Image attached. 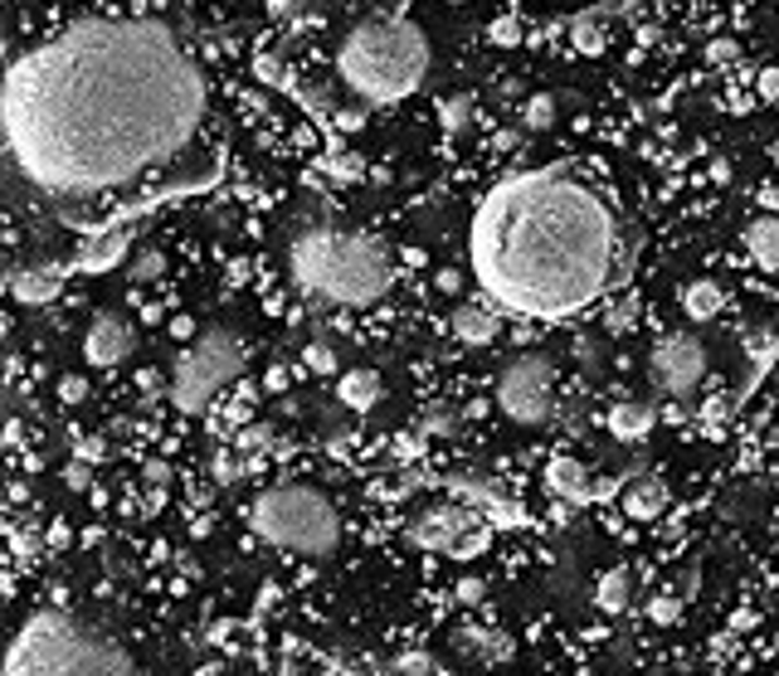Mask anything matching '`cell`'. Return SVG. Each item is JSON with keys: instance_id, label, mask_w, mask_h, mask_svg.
Here are the masks:
<instances>
[{"instance_id": "obj_33", "label": "cell", "mask_w": 779, "mask_h": 676, "mask_svg": "<svg viewBox=\"0 0 779 676\" xmlns=\"http://www.w3.org/2000/svg\"><path fill=\"white\" fill-rule=\"evenodd\" d=\"M88 467H93V463H83V457H74V463H69V472H64V482H69V487H78V492H83V487L93 482V472H88Z\"/></svg>"}, {"instance_id": "obj_30", "label": "cell", "mask_w": 779, "mask_h": 676, "mask_svg": "<svg viewBox=\"0 0 779 676\" xmlns=\"http://www.w3.org/2000/svg\"><path fill=\"white\" fill-rule=\"evenodd\" d=\"M419 429H424V433H439V439H449V433H459V423H453L449 409H434V414H424Z\"/></svg>"}, {"instance_id": "obj_15", "label": "cell", "mask_w": 779, "mask_h": 676, "mask_svg": "<svg viewBox=\"0 0 779 676\" xmlns=\"http://www.w3.org/2000/svg\"><path fill=\"white\" fill-rule=\"evenodd\" d=\"M619 502H623V512H629L633 521H653V516H662V512H668L672 492H668V482H662V477L638 472L633 482H623Z\"/></svg>"}, {"instance_id": "obj_12", "label": "cell", "mask_w": 779, "mask_h": 676, "mask_svg": "<svg viewBox=\"0 0 779 676\" xmlns=\"http://www.w3.org/2000/svg\"><path fill=\"white\" fill-rule=\"evenodd\" d=\"M443 487L449 492H459L467 506H477L483 516H492V521H512V526H526V512L522 502H512V496L502 492V487L483 482V477H443Z\"/></svg>"}, {"instance_id": "obj_39", "label": "cell", "mask_w": 779, "mask_h": 676, "mask_svg": "<svg viewBox=\"0 0 779 676\" xmlns=\"http://www.w3.org/2000/svg\"><path fill=\"white\" fill-rule=\"evenodd\" d=\"M83 394H88V384L83 380H64V400H83Z\"/></svg>"}, {"instance_id": "obj_26", "label": "cell", "mask_w": 779, "mask_h": 676, "mask_svg": "<svg viewBox=\"0 0 779 676\" xmlns=\"http://www.w3.org/2000/svg\"><path fill=\"white\" fill-rule=\"evenodd\" d=\"M522 118H526V127H536V132L550 127V122H556V98H532Z\"/></svg>"}, {"instance_id": "obj_16", "label": "cell", "mask_w": 779, "mask_h": 676, "mask_svg": "<svg viewBox=\"0 0 779 676\" xmlns=\"http://www.w3.org/2000/svg\"><path fill=\"white\" fill-rule=\"evenodd\" d=\"M59 293H64V273L59 268H15L10 273V297L20 307H49V302H59Z\"/></svg>"}, {"instance_id": "obj_18", "label": "cell", "mask_w": 779, "mask_h": 676, "mask_svg": "<svg viewBox=\"0 0 779 676\" xmlns=\"http://www.w3.org/2000/svg\"><path fill=\"white\" fill-rule=\"evenodd\" d=\"M653 423H658V409H653V404L623 400V404H614V409H609V433H614V439H623V443L648 439Z\"/></svg>"}, {"instance_id": "obj_1", "label": "cell", "mask_w": 779, "mask_h": 676, "mask_svg": "<svg viewBox=\"0 0 779 676\" xmlns=\"http://www.w3.org/2000/svg\"><path fill=\"white\" fill-rule=\"evenodd\" d=\"M0 127L15 185L83 234L220 175L210 83L147 15H88L10 54Z\"/></svg>"}, {"instance_id": "obj_3", "label": "cell", "mask_w": 779, "mask_h": 676, "mask_svg": "<svg viewBox=\"0 0 779 676\" xmlns=\"http://www.w3.org/2000/svg\"><path fill=\"white\" fill-rule=\"evenodd\" d=\"M288 273L297 293L321 307H370L390 293L394 258L366 229L303 224L288 244Z\"/></svg>"}, {"instance_id": "obj_10", "label": "cell", "mask_w": 779, "mask_h": 676, "mask_svg": "<svg viewBox=\"0 0 779 676\" xmlns=\"http://www.w3.org/2000/svg\"><path fill=\"white\" fill-rule=\"evenodd\" d=\"M648 370H653V384H658L672 404H692L702 394V380H706V351H702V341L687 336V331H668V336L653 346Z\"/></svg>"}, {"instance_id": "obj_6", "label": "cell", "mask_w": 779, "mask_h": 676, "mask_svg": "<svg viewBox=\"0 0 779 676\" xmlns=\"http://www.w3.org/2000/svg\"><path fill=\"white\" fill-rule=\"evenodd\" d=\"M248 526H254L258 540L303 560H327L341 545V516L331 506V496L303 482L258 492L254 506H248Z\"/></svg>"}, {"instance_id": "obj_32", "label": "cell", "mask_w": 779, "mask_h": 676, "mask_svg": "<svg viewBox=\"0 0 779 676\" xmlns=\"http://www.w3.org/2000/svg\"><path fill=\"white\" fill-rule=\"evenodd\" d=\"M483 594H487V585L477 575H463L459 579V603H483Z\"/></svg>"}, {"instance_id": "obj_13", "label": "cell", "mask_w": 779, "mask_h": 676, "mask_svg": "<svg viewBox=\"0 0 779 676\" xmlns=\"http://www.w3.org/2000/svg\"><path fill=\"white\" fill-rule=\"evenodd\" d=\"M127 248H132V224H108L98 234H83L74 268L78 273H108V268H118L127 258Z\"/></svg>"}, {"instance_id": "obj_36", "label": "cell", "mask_w": 779, "mask_h": 676, "mask_svg": "<svg viewBox=\"0 0 779 676\" xmlns=\"http://www.w3.org/2000/svg\"><path fill=\"white\" fill-rule=\"evenodd\" d=\"M78 457H83V463H98V457H102V439H83L78 443Z\"/></svg>"}, {"instance_id": "obj_24", "label": "cell", "mask_w": 779, "mask_h": 676, "mask_svg": "<svg viewBox=\"0 0 779 676\" xmlns=\"http://www.w3.org/2000/svg\"><path fill=\"white\" fill-rule=\"evenodd\" d=\"M210 472H215V482H220V487H234V482H244V472H248V463H244V448H234V453H215Z\"/></svg>"}, {"instance_id": "obj_19", "label": "cell", "mask_w": 779, "mask_h": 676, "mask_svg": "<svg viewBox=\"0 0 779 676\" xmlns=\"http://www.w3.org/2000/svg\"><path fill=\"white\" fill-rule=\"evenodd\" d=\"M380 390H386V384H380L376 370H346V376L337 380V400L346 404L351 414H370V409H376Z\"/></svg>"}, {"instance_id": "obj_34", "label": "cell", "mask_w": 779, "mask_h": 676, "mask_svg": "<svg viewBox=\"0 0 779 676\" xmlns=\"http://www.w3.org/2000/svg\"><path fill=\"white\" fill-rule=\"evenodd\" d=\"M755 88H760V98H779V69H760Z\"/></svg>"}, {"instance_id": "obj_37", "label": "cell", "mask_w": 779, "mask_h": 676, "mask_svg": "<svg viewBox=\"0 0 779 676\" xmlns=\"http://www.w3.org/2000/svg\"><path fill=\"white\" fill-rule=\"evenodd\" d=\"M156 268H161V258H156V254H147V258H142L137 268H132V278H151Z\"/></svg>"}, {"instance_id": "obj_31", "label": "cell", "mask_w": 779, "mask_h": 676, "mask_svg": "<svg viewBox=\"0 0 779 676\" xmlns=\"http://www.w3.org/2000/svg\"><path fill=\"white\" fill-rule=\"evenodd\" d=\"M439 118H443V127H463V122L473 118V108H467V98H449L439 108Z\"/></svg>"}, {"instance_id": "obj_29", "label": "cell", "mask_w": 779, "mask_h": 676, "mask_svg": "<svg viewBox=\"0 0 779 676\" xmlns=\"http://www.w3.org/2000/svg\"><path fill=\"white\" fill-rule=\"evenodd\" d=\"M605 45H609V35L599 25H580L575 29V49H585V54H599Z\"/></svg>"}, {"instance_id": "obj_5", "label": "cell", "mask_w": 779, "mask_h": 676, "mask_svg": "<svg viewBox=\"0 0 779 676\" xmlns=\"http://www.w3.org/2000/svg\"><path fill=\"white\" fill-rule=\"evenodd\" d=\"M5 676H137V662L93 623L64 609H39L10 638Z\"/></svg>"}, {"instance_id": "obj_2", "label": "cell", "mask_w": 779, "mask_h": 676, "mask_svg": "<svg viewBox=\"0 0 779 676\" xmlns=\"http://www.w3.org/2000/svg\"><path fill=\"white\" fill-rule=\"evenodd\" d=\"M623 224L570 165L507 175L467 229V263L487 302L532 321H565L614 287Z\"/></svg>"}, {"instance_id": "obj_28", "label": "cell", "mask_w": 779, "mask_h": 676, "mask_svg": "<svg viewBox=\"0 0 779 676\" xmlns=\"http://www.w3.org/2000/svg\"><path fill=\"white\" fill-rule=\"evenodd\" d=\"M648 618H653V623H678V618H682V599H678V594L648 599Z\"/></svg>"}, {"instance_id": "obj_20", "label": "cell", "mask_w": 779, "mask_h": 676, "mask_svg": "<svg viewBox=\"0 0 779 676\" xmlns=\"http://www.w3.org/2000/svg\"><path fill=\"white\" fill-rule=\"evenodd\" d=\"M745 254L760 268H779V220L775 214H760V220L745 224Z\"/></svg>"}, {"instance_id": "obj_9", "label": "cell", "mask_w": 779, "mask_h": 676, "mask_svg": "<svg viewBox=\"0 0 779 676\" xmlns=\"http://www.w3.org/2000/svg\"><path fill=\"white\" fill-rule=\"evenodd\" d=\"M497 404L516 423H546L556 414V366L536 351L507 360V370L497 376Z\"/></svg>"}, {"instance_id": "obj_11", "label": "cell", "mask_w": 779, "mask_h": 676, "mask_svg": "<svg viewBox=\"0 0 779 676\" xmlns=\"http://www.w3.org/2000/svg\"><path fill=\"white\" fill-rule=\"evenodd\" d=\"M132 351H137V331H132V321L118 317V311H98V317L88 321V331H83V360H88L93 370L122 366Z\"/></svg>"}, {"instance_id": "obj_17", "label": "cell", "mask_w": 779, "mask_h": 676, "mask_svg": "<svg viewBox=\"0 0 779 676\" xmlns=\"http://www.w3.org/2000/svg\"><path fill=\"white\" fill-rule=\"evenodd\" d=\"M449 331L463 346H487V341H497V331H502V317H497L492 307H483V302H459L449 317Z\"/></svg>"}, {"instance_id": "obj_21", "label": "cell", "mask_w": 779, "mask_h": 676, "mask_svg": "<svg viewBox=\"0 0 779 676\" xmlns=\"http://www.w3.org/2000/svg\"><path fill=\"white\" fill-rule=\"evenodd\" d=\"M629 599H633V575L629 569H605L599 575V585H595V603L605 613H623L629 609Z\"/></svg>"}, {"instance_id": "obj_35", "label": "cell", "mask_w": 779, "mask_h": 676, "mask_svg": "<svg viewBox=\"0 0 779 676\" xmlns=\"http://www.w3.org/2000/svg\"><path fill=\"white\" fill-rule=\"evenodd\" d=\"M702 419L711 423V429H721V423H726V400H706L702 404Z\"/></svg>"}, {"instance_id": "obj_8", "label": "cell", "mask_w": 779, "mask_h": 676, "mask_svg": "<svg viewBox=\"0 0 779 676\" xmlns=\"http://www.w3.org/2000/svg\"><path fill=\"white\" fill-rule=\"evenodd\" d=\"M404 536H410V545L434 550V555L467 560V555H483V550L492 545V521L467 502H434L414 516Z\"/></svg>"}, {"instance_id": "obj_4", "label": "cell", "mask_w": 779, "mask_h": 676, "mask_svg": "<svg viewBox=\"0 0 779 676\" xmlns=\"http://www.w3.org/2000/svg\"><path fill=\"white\" fill-rule=\"evenodd\" d=\"M429 35L404 10H386L346 29V39L337 45V74L351 88V98L390 108L419 93V83L429 78Z\"/></svg>"}, {"instance_id": "obj_38", "label": "cell", "mask_w": 779, "mask_h": 676, "mask_svg": "<svg viewBox=\"0 0 779 676\" xmlns=\"http://www.w3.org/2000/svg\"><path fill=\"white\" fill-rule=\"evenodd\" d=\"M35 545H39V540H35V530H20V536H15V550H20V555H29Z\"/></svg>"}, {"instance_id": "obj_27", "label": "cell", "mask_w": 779, "mask_h": 676, "mask_svg": "<svg viewBox=\"0 0 779 676\" xmlns=\"http://www.w3.org/2000/svg\"><path fill=\"white\" fill-rule=\"evenodd\" d=\"M706 64H716V69L741 64V45H735V39H711V45H706Z\"/></svg>"}, {"instance_id": "obj_7", "label": "cell", "mask_w": 779, "mask_h": 676, "mask_svg": "<svg viewBox=\"0 0 779 676\" xmlns=\"http://www.w3.org/2000/svg\"><path fill=\"white\" fill-rule=\"evenodd\" d=\"M244 370V341L224 327H210L175 356L171 366V404L181 414H205L215 394Z\"/></svg>"}, {"instance_id": "obj_23", "label": "cell", "mask_w": 779, "mask_h": 676, "mask_svg": "<svg viewBox=\"0 0 779 676\" xmlns=\"http://www.w3.org/2000/svg\"><path fill=\"white\" fill-rule=\"evenodd\" d=\"M459 642L463 648H477V657H507V652H512V642H507L502 632H483V628L459 632Z\"/></svg>"}, {"instance_id": "obj_25", "label": "cell", "mask_w": 779, "mask_h": 676, "mask_svg": "<svg viewBox=\"0 0 779 676\" xmlns=\"http://www.w3.org/2000/svg\"><path fill=\"white\" fill-rule=\"evenodd\" d=\"M303 366L312 370V376H337V351H331L327 341H307Z\"/></svg>"}, {"instance_id": "obj_22", "label": "cell", "mask_w": 779, "mask_h": 676, "mask_svg": "<svg viewBox=\"0 0 779 676\" xmlns=\"http://www.w3.org/2000/svg\"><path fill=\"white\" fill-rule=\"evenodd\" d=\"M682 297H687V317H697V321H711L716 311H721V302H726L721 287H716L711 278H706V283H692Z\"/></svg>"}, {"instance_id": "obj_14", "label": "cell", "mask_w": 779, "mask_h": 676, "mask_svg": "<svg viewBox=\"0 0 779 676\" xmlns=\"http://www.w3.org/2000/svg\"><path fill=\"white\" fill-rule=\"evenodd\" d=\"M546 487L560 496V502H570V506L595 502V482H589L585 463H580V457H570V453H556L546 463Z\"/></svg>"}]
</instances>
